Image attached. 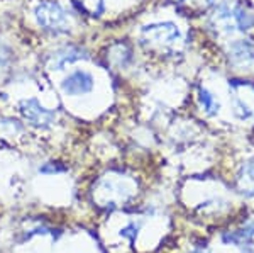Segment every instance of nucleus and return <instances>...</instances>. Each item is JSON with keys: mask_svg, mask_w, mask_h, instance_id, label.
I'll return each mask as SVG.
<instances>
[{"mask_svg": "<svg viewBox=\"0 0 254 253\" xmlns=\"http://www.w3.org/2000/svg\"><path fill=\"white\" fill-rule=\"evenodd\" d=\"M36 20L44 31H49L53 34H64L69 31L71 26V19H69L68 12L61 3L55 0H43L38 3L34 10Z\"/></svg>", "mask_w": 254, "mask_h": 253, "instance_id": "nucleus-3", "label": "nucleus"}, {"mask_svg": "<svg viewBox=\"0 0 254 253\" xmlns=\"http://www.w3.org/2000/svg\"><path fill=\"white\" fill-rule=\"evenodd\" d=\"M210 24L217 34H248L254 29V9L244 0L234 3H219L210 15Z\"/></svg>", "mask_w": 254, "mask_h": 253, "instance_id": "nucleus-1", "label": "nucleus"}, {"mask_svg": "<svg viewBox=\"0 0 254 253\" xmlns=\"http://www.w3.org/2000/svg\"><path fill=\"white\" fill-rule=\"evenodd\" d=\"M95 87V79L93 75L87 70H75L71 72L68 77H64V80L61 82V90L64 95L69 97H80L87 95L93 90Z\"/></svg>", "mask_w": 254, "mask_h": 253, "instance_id": "nucleus-5", "label": "nucleus"}, {"mask_svg": "<svg viewBox=\"0 0 254 253\" xmlns=\"http://www.w3.org/2000/svg\"><path fill=\"white\" fill-rule=\"evenodd\" d=\"M196 99H198L200 107H202V111L205 112L207 116H215V114L219 112V109H220L219 100L215 99V95L208 90L207 87H200L198 88Z\"/></svg>", "mask_w": 254, "mask_h": 253, "instance_id": "nucleus-10", "label": "nucleus"}, {"mask_svg": "<svg viewBox=\"0 0 254 253\" xmlns=\"http://www.w3.org/2000/svg\"><path fill=\"white\" fill-rule=\"evenodd\" d=\"M20 112H22V116L26 117L27 121L36 126H46L53 121V117H55V112L44 109L36 99L24 100L22 104H20Z\"/></svg>", "mask_w": 254, "mask_h": 253, "instance_id": "nucleus-7", "label": "nucleus"}, {"mask_svg": "<svg viewBox=\"0 0 254 253\" xmlns=\"http://www.w3.org/2000/svg\"><path fill=\"white\" fill-rule=\"evenodd\" d=\"M78 12L97 17L105 10V0H71Z\"/></svg>", "mask_w": 254, "mask_h": 253, "instance_id": "nucleus-11", "label": "nucleus"}, {"mask_svg": "<svg viewBox=\"0 0 254 253\" xmlns=\"http://www.w3.org/2000/svg\"><path fill=\"white\" fill-rule=\"evenodd\" d=\"M81 58H85L83 55V50L78 46H64L58 50L53 55V67L56 68V70H61L63 67H66V65L73 63V61H78Z\"/></svg>", "mask_w": 254, "mask_h": 253, "instance_id": "nucleus-9", "label": "nucleus"}, {"mask_svg": "<svg viewBox=\"0 0 254 253\" xmlns=\"http://www.w3.org/2000/svg\"><path fill=\"white\" fill-rule=\"evenodd\" d=\"M182 39L178 26L173 22H156L144 26L141 31V41L149 50H158L168 53L176 48Z\"/></svg>", "mask_w": 254, "mask_h": 253, "instance_id": "nucleus-2", "label": "nucleus"}, {"mask_svg": "<svg viewBox=\"0 0 254 253\" xmlns=\"http://www.w3.org/2000/svg\"><path fill=\"white\" fill-rule=\"evenodd\" d=\"M232 242H236L237 245H241L243 248H246L248 252L254 253V223H249L244 230L237 231L236 235L231 236Z\"/></svg>", "mask_w": 254, "mask_h": 253, "instance_id": "nucleus-12", "label": "nucleus"}, {"mask_svg": "<svg viewBox=\"0 0 254 253\" xmlns=\"http://www.w3.org/2000/svg\"><path fill=\"white\" fill-rule=\"evenodd\" d=\"M237 187L244 195H254V158L244 162L237 173Z\"/></svg>", "mask_w": 254, "mask_h": 253, "instance_id": "nucleus-8", "label": "nucleus"}, {"mask_svg": "<svg viewBox=\"0 0 254 253\" xmlns=\"http://www.w3.org/2000/svg\"><path fill=\"white\" fill-rule=\"evenodd\" d=\"M229 63L237 70L249 68L254 63V43L249 39H232L229 44Z\"/></svg>", "mask_w": 254, "mask_h": 253, "instance_id": "nucleus-6", "label": "nucleus"}, {"mask_svg": "<svg viewBox=\"0 0 254 253\" xmlns=\"http://www.w3.org/2000/svg\"><path fill=\"white\" fill-rule=\"evenodd\" d=\"M229 95L234 114L239 119L254 117V82L246 79L229 80Z\"/></svg>", "mask_w": 254, "mask_h": 253, "instance_id": "nucleus-4", "label": "nucleus"}, {"mask_svg": "<svg viewBox=\"0 0 254 253\" xmlns=\"http://www.w3.org/2000/svg\"><path fill=\"white\" fill-rule=\"evenodd\" d=\"M175 3L185 7V9H203L207 10L208 7H214L217 0H173Z\"/></svg>", "mask_w": 254, "mask_h": 253, "instance_id": "nucleus-13", "label": "nucleus"}]
</instances>
